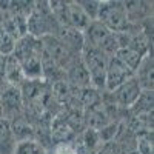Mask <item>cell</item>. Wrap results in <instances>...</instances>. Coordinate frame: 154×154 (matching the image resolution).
<instances>
[{
  "mask_svg": "<svg viewBox=\"0 0 154 154\" xmlns=\"http://www.w3.org/2000/svg\"><path fill=\"white\" fill-rule=\"evenodd\" d=\"M38 40H40L42 48L45 49V53L53 59L59 65V68L63 69V71H66L71 63L80 56V54L71 53V51L63 45L56 35H45L42 38H38Z\"/></svg>",
  "mask_w": 154,
  "mask_h": 154,
  "instance_id": "5b68a950",
  "label": "cell"
},
{
  "mask_svg": "<svg viewBox=\"0 0 154 154\" xmlns=\"http://www.w3.org/2000/svg\"><path fill=\"white\" fill-rule=\"evenodd\" d=\"M38 45H40L38 38H34V37L26 34V35H23V37L16 40V46H14V51H12V56H14L19 62H23L28 57L37 54Z\"/></svg>",
  "mask_w": 154,
  "mask_h": 154,
  "instance_id": "4fadbf2b",
  "label": "cell"
},
{
  "mask_svg": "<svg viewBox=\"0 0 154 154\" xmlns=\"http://www.w3.org/2000/svg\"><path fill=\"white\" fill-rule=\"evenodd\" d=\"M56 37L59 40L65 45L71 53L74 54H80V51L83 49V34L82 31H77L71 26H66V28H59Z\"/></svg>",
  "mask_w": 154,
  "mask_h": 154,
  "instance_id": "7c38bea8",
  "label": "cell"
},
{
  "mask_svg": "<svg viewBox=\"0 0 154 154\" xmlns=\"http://www.w3.org/2000/svg\"><path fill=\"white\" fill-rule=\"evenodd\" d=\"M12 154H45V148L35 140L17 142Z\"/></svg>",
  "mask_w": 154,
  "mask_h": 154,
  "instance_id": "44dd1931",
  "label": "cell"
},
{
  "mask_svg": "<svg viewBox=\"0 0 154 154\" xmlns=\"http://www.w3.org/2000/svg\"><path fill=\"white\" fill-rule=\"evenodd\" d=\"M142 93V88L139 86L137 80L134 79V75L131 79H128L125 83H122L119 88H116L111 94V99L114 102V105L117 106L119 109H130L134 102L137 100V97Z\"/></svg>",
  "mask_w": 154,
  "mask_h": 154,
  "instance_id": "8992f818",
  "label": "cell"
},
{
  "mask_svg": "<svg viewBox=\"0 0 154 154\" xmlns=\"http://www.w3.org/2000/svg\"><path fill=\"white\" fill-rule=\"evenodd\" d=\"M79 6L85 11V14L91 19V20H96L97 19V12H99V5L100 2H94V0H80Z\"/></svg>",
  "mask_w": 154,
  "mask_h": 154,
  "instance_id": "cb8c5ba5",
  "label": "cell"
},
{
  "mask_svg": "<svg viewBox=\"0 0 154 154\" xmlns=\"http://www.w3.org/2000/svg\"><path fill=\"white\" fill-rule=\"evenodd\" d=\"M68 22H69V26L77 29V31H83L91 19H89L85 11L79 6L77 2H68Z\"/></svg>",
  "mask_w": 154,
  "mask_h": 154,
  "instance_id": "e0dca14e",
  "label": "cell"
},
{
  "mask_svg": "<svg viewBox=\"0 0 154 154\" xmlns=\"http://www.w3.org/2000/svg\"><path fill=\"white\" fill-rule=\"evenodd\" d=\"M0 85H2V83H0Z\"/></svg>",
  "mask_w": 154,
  "mask_h": 154,
  "instance_id": "4316f807",
  "label": "cell"
},
{
  "mask_svg": "<svg viewBox=\"0 0 154 154\" xmlns=\"http://www.w3.org/2000/svg\"><path fill=\"white\" fill-rule=\"evenodd\" d=\"M114 57L117 59V60H120L123 65H125L126 68H130L133 72H136V69L139 68L140 62H142V59H143L145 56L139 54L137 51H134V49H131V48H120Z\"/></svg>",
  "mask_w": 154,
  "mask_h": 154,
  "instance_id": "ffe728a7",
  "label": "cell"
},
{
  "mask_svg": "<svg viewBox=\"0 0 154 154\" xmlns=\"http://www.w3.org/2000/svg\"><path fill=\"white\" fill-rule=\"evenodd\" d=\"M152 103H154V91H143L140 93L134 105L128 109L126 112L130 117H137V116H146L152 112Z\"/></svg>",
  "mask_w": 154,
  "mask_h": 154,
  "instance_id": "2e32d148",
  "label": "cell"
},
{
  "mask_svg": "<svg viewBox=\"0 0 154 154\" xmlns=\"http://www.w3.org/2000/svg\"><path fill=\"white\" fill-rule=\"evenodd\" d=\"M0 119H2V109H0Z\"/></svg>",
  "mask_w": 154,
  "mask_h": 154,
  "instance_id": "484cf974",
  "label": "cell"
},
{
  "mask_svg": "<svg viewBox=\"0 0 154 154\" xmlns=\"http://www.w3.org/2000/svg\"><path fill=\"white\" fill-rule=\"evenodd\" d=\"M123 8L130 25H139L151 19L152 6L148 2H123Z\"/></svg>",
  "mask_w": 154,
  "mask_h": 154,
  "instance_id": "9c48e42d",
  "label": "cell"
},
{
  "mask_svg": "<svg viewBox=\"0 0 154 154\" xmlns=\"http://www.w3.org/2000/svg\"><path fill=\"white\" fill-rule=\"evenodd\" d=\"M25 77L22 72V66L20 62L14 57V56H8L5 59V68H3V82L9 83L12 86L20 88V85L23 83Z\"/></svg>",
  "mask_w": 154,
  "mask_h": 154,
  "instance_id": "9a60e30c",
  "label": "cell"
},
{
  "mask_svg": "<svg viewBox=\"0 0 154 154\" xmlns=\"http://www.w3.org/2000/svg\"><path fill=\"white\" fill-rule=\"evenodd\" d=\"M122 149H120V145L119 142H116V140H112V142H105L103 145H100L97 154H120Z\"/></svg>",
  "mask_w": 154,
  "mask_h": 154,
  "instance_id": "d4e9b609",
  "label": "cell"
},
{
  "mask_svg": "<svg viewBox=\"0 0 154 154\" xmlns=\"http://www.w3.org/2000/svg\"><path fill=\"white\" fill-rule=\"evenodd\" d=\"M133 75L134 72L130 68H126L120 60H117L116 57L108 59L106 72H105V91L112 93L116 88H119L128 79H131Z\"/></svg>",
  "mask_w": 154,
  "mask_h": 154,
  "instance_id": "52a82bcc",
  "label": "cell"
},
{
  "mask_svg": "<svg viewBox=\"0 0 154 154\" xmlns=\"http://www.w3.org/2000/svg\"><path fill=\"white\" fill-rule=\"evenodd\" d=\"M16 40L17 38L14 35H11L9 32H6L3 28L0 29V56L8 57L12 56V51L16 46Z\"/></svg>",
  "mask_w": 154,
  "mask_h": 154,
  "instance_id": "7402d4cb",
  "label": "cell"
},
{
  "mask_svg": "<svg viewBox=\"0 0 154 154\" xmlns=\"http://www.w3.org/2000/svg\"><path fill=\"white\" fill-rule=\"evenodd\" d=\"M65 79L66 82L72 86V88H77V89H82V88H89L91 86V80H89V74L83 65V62L80 59V56L77 57L69 68L65 71Z\"/></svg>",
  "mask_w": 154,
  "mask_h": 154,
  "instance_id": "ba28073f",
  "label": "cell"
},
{
  "mask_svg": "<svg viewBox=\"0 0 154 154\" xmlns=\"http://www.w3.org/2000/svg\"><path fill=\"white\" fill-rule=\"evenodd\" d=\"M16 148V140L11 131L9 120L0 119V154H12Z\"/></svg>",
  "mask_w": 154,
  "mask_h": 154,
  "instance_id": "d6986e66",
  "label": "cell"
},
{
  "mask_svg": "<svg viewBox=\"0 0 154 154\" xmlns=\"http://www.w3.org/2000/svg\"><path fill=\"white\" fill-rule=\"evenodd\" d=\"M9 125H11V131H12V136H14L16 143L25 142V140H34V125L23 112L17 116V117L11 119Z\"/></svg>",
  "mask_w": 154,
  "mask_h": 154,
  "instance_id": "8fae6325",
  "label": "cell"
},
{
  "mask_svg": "<svg viewBox=\"0 0 154 154\" xmlns=\"http://www.w3.org/2000/svg\"><path fill=\"white\" fill-rule=\"evenodd\" d=\"M80 59L89 74L91 86L100 93L105 91V72L108 65V57L99 48L83 45V49L80 51Z\"/></svg>",
  "mask_w": 154,
  "mask_h": 154,
  "instance_id": "7a4b0ae2",
  "label": "cell"
},
{
  "mask_svg": "<svg viewBox=\"0 0 154 154\" xmlns=\"http://www.w3.org/2000/svg\"><path fill=\"white\" fill-rule=\"evenodd\" d=\"M134 79L143 91H152L154 80H152V56L148 54L142 59L139 68L134 72Z\"/></svg>",
  "mask_w": 154,
  "mask_h": 154,
  "instance_id": "5bb4252c",
  "label": "cell"
},
{
  "mask_svg": "<svg viewBox=\"0 0 154 154\" xmlns=\"http://www.w3.org/2000/svg\"><path fill=\"white\" fill-rule=\"evenodd\" d=\"M83 34V42L85 46H93V48H99L100 43L111 34V31L105 26L103 23H100L99 20H91L89 25L82 31Z\"/></svg>",
  "mask_w": 154,
  "mask_h": 154,
  "instance_id": "30bf717a",
  "label": "cell"
},
{
  "mask_svg": "<svg viewBox=\"0 0 154 154\" xmlns=\"http://www.w3.org/2000/svg\"><path fill=\"white\" fill-rule=\"evenodd\" d=\"M59 28L48 2H34L32 9L26 16V34L34 38H42L45 35H56Z\"/></svg>",
  "mask_w": 154,
  "mask_h": 154,
  "instance_id": "6da1fadb",
  "label": "cell"
},
{
  "mask_svg": "<svg viewBox=\"0 0 154 154\" xmlns=\"http://www.w3.org/2000/svg\"><path fill=\"white\" fill-rule=\"evenodd\" d=\"M22 72L25 80H42L43 79V71H42V62L38 57V53L28 57L26 60L20 62Z\"/></svg>",
  "mask_w": 154,
  "mask_h": 154,
  "instance_id": "ac0fdd59",
  "label": "cell"
},
{
  "mask_svg": "<svg viewBox=\"0 0 154 154\" xmlns=\"http://www.w3.org/2000/svg\"><path fill=\"white\" fill-rule=\"evenodd\" d=\"M100 23H103L111 32H125L130 28L123 2H114V0H106V2H100L97 19Z\"/></svg>",
  "mask_w": 154,
  "mask_h": 154,
  "instance_id": "3957f363",
  "label": "cell"
},
{
  "mask_svg": "<svg viewBox=\"0 0 154 154\" xmlns=\"http://www.w3.org/2000/svg\"><path fill=\"white\" fill-rule=\"evenodd\" d=\"M136 151L137 154H152V131L136 136Z\"/></svg>",
  "mask_w": 154,
  "mask_h": 154,
  "instance_id": "603a6c76",
  "label": "cell"
},
{
  "mask_svg": "<svg viewBox=\"0 0 154 154\" xmlns=\"http://www.w3.org/2000/svg\"><path fill=\"white\" fill-rule=\"evenodd\" d=\"M0 109H2V117L6 120L14 119L23 112V99L20 88L5 82L0 85Z\"/></svg>",
  "mask_w": 154,
  "mask_h": 154,
  "instance_id": "277c9868",
  "label": "cell"
}]
</instances>
